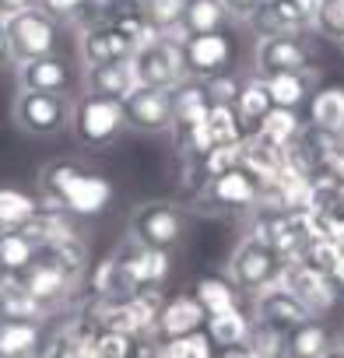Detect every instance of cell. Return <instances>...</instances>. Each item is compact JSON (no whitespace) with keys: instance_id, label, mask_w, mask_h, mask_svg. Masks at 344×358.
<instances>
[{"instance_id":"db71d44e","label":"cell","mask_w":344,"mask_h":358,"mask_svg":"<svg viewBox=\"0 0 344 358\" xmlns=\"http://www.w3.org/2000/svg\"><path fill=\"white\" fill-rule=\"evenodd\" d=\"M341 137H344V130H341Z\"/></svg>"},{"instance_id":"f907efd6","label":"cell","mask_w":344,"mask_h":358,"mask_svg":"<svg viewBox=\"0 0 344 358\" xmlns=\"http://www.w3.org/2000/svg\"><path fill=\"white\" fill-rule=\"evenodd\" d=\"M141 0H113V11H120V8H137Z\"/></svg>"},{"instance_id":"7402d4cb","label":"cell","mask_w":344,"mask_h":358,"mask_svg":"<svg viewBox=\"0 0 344 358\" xmlns=\"http://www.w3.org/2000/svg\"><path fill=\"white\" fill-rule=\"evenodd\" d=\"M271 109H274V102H271L267 81H264L260 74L239 78V92H236V99H232V113H236L243 134H253V130L260 127V120H264Z\"/></svg>"},{"instance_id":"836d02e7","label":"cell","mask_w":344,"mask_h":358,"mask_svg":"<svg viewBox=\"0 0 344 358\" xmlns=\"http://www.w3.org/2000/svg\"><path fill=\"white\" fill-rule=\"evenodd\" d=\"M88 285H92V295H95V299H123V295H130V292H134V288H130V281L123 278V271H120V260H116V257H102V260L92 267Z\"/></svg>"},{"instance_id":"11a10c76","label":"cell","mask_w":344,"mask_h":358,"mask_svg":"<svg viewBox=\"0 0 344 358\" xmlns=\"http://www.w3.org/2000/svg\"><path fill=\"white\" fill-rule=\"evenodd\" d=\"M0 278H4V274H0Z\"/></svg>"},{"instance_id":"4fadbf2b","label":"cell","mask_w":344,"mask_h":358,"mask_svg":"<svg viewBox=\"0 0 344 358\" xmlns=\"http://www.w3.org/2000/svg\"><path fill=\"white\" fill-rule=\"evenodd\" d=\"M15 74H18V88H29V92H57V95H71V92L81 85V71H78L71 60L57 57V53L22 60Z\"/></svg>"},{"instance_id":"44dd1931","label":"cell","mask_w":344,"mask_h":358,"mask_svg":"<svg viewBox=\"0 0 344 358\" xmlns=\"http://www.w3.org/2000/svg\"><path fill=\"white\" fill-rule=\"evenodd\" d=\"M208 320V313L201 309V302L194 295H172L162 302V313H158V323H155V334L162 341L169 337H183L190 330H201Z\"/></svg>"},{"instance_id":"e575fe53","label":"cell","mask_w":344,"mask_h":358,"mask_svg":"<svg viewBox=\"0 0 344 358\" xmlns=\"http://www.w3.org/2000/svg\"><path fill=\"white\" fill-rule=\"evenodd\" d=\"M141 15L148 18V25L158 32V36H169V39H183L180 32V18H183V0H141Z\"/></svg>"},{"instance_id":"ab89813d","label":"cell","mask_w":344,"mask_h":358,"mask_svg":"<svg viewBox=\"0 0 344 358\" xmlns=\"http://www.w3.org/2000/svg\"><path fill=\"white\" fill-rule=\"evenodd\" d=\"M204 92H208V102H218V106H232L236 92H239V78L236 74H215L204 81Z\"/></svg>"},{"instance_id":"bcb514c9","label":"cell","mask_w":344,"mask_h":358,"mask_svg":"<svg viewBox=\"0 0 344 358\" xmlns=\"http://www.w3.org/2000/svg\"><path fill=\"white\" fill-rule=\"evenodd\" d=\"M334 243L344 250V211H337V222H334Z\"/></svg>"},{"instance_id":"e0dca14e","label":"cell","mask_w":344,"mask_h":358,"mask_svg":"<svg viewBox=\"0 0 344 358\" xmlns=\"http://www.w3.org/2000/svg\"><path fill=\"white\" fill-rule=\"evenodd\" d=\"M253 302V320H260V323H267V327H274L278 334H288L292 327H299L309 313H306V306L278 281V285H271V288H264L260 295H253L250 299Z\"/></svg>"},{"instance_id":"ac0fdd59","label":"cell","mask_w":344,"mask_h":358,"mask_svg":"<svg viewBox=\"0 0 344 358\" xmlns=\"http://www.w3.org/2000/svg\"><path fill=\"white\" fill-rule=\"evenodd\" d=\"M78 50H81V67L134 57L130 43L113 29V22H109V18H102V22H88V25L81 29V36H78Z\"/></svg>"},{"instance_id":"d4e9b609","label":"cell","mask_w":344,"mask_h":358,"mask_svg":"<svg viewBox=\"0 0 344 358\" xmlns=\"http://www.w3.org/2000/svg\"><path fill=\"white\" fill-rule=\"evenodd\" d=\"M302 130H306V123H302V116H299L295 109H281V106H274V109L260 120V127H257L250 137H257V141L267 144V148L285 151V148H292V144L302 137Z\"/></svg>"},{"instance_id":"30bf717a","label":"cell","mask_w":344,"mask_h":358,"mask_svg":"<svg viewBox=\"0 0 344 358\" xmlns=\"http://www.w3.org/2000/svg\"><path fill=\"white\" fill-rule=\"evenodd\" d=\"M78 141L85 148H102L109 141L120 137V130L127 127L123 120V102L116 99H102V95H81V102H74V120H71Z\"/></svg>"},{"instance_id":"7bdbcfd3","label":"cell","mask_w":344,"mask_h":358,"mask_svg":"<svg viewBox=\"0 0 344 358\" xmlns=\"http://www.w3.org/2000/svg\"><path fill=\"white\" fill-rule=\"evenodd\" d=\"M36 0H0V22H8V18H15L18 11H25V8H32Z\"/></svg>"},{"instance_id":"484cf974","label":"cell","mask_w":344,"mask_h":358,"mask_svg":"<svg viewBox=\"0 0 344 358\" xmlns=\"http://www.w3.org/2000/svg\"><path fill=\"white\" fill-rule=\"evenodd\" d=\"M250 323L253 316L243 313V306H232V309H222V313H211L204 320V330L211 337V344L222 351V348H246V337H250Z\"/></svg>"},{"instance_id":"ffe728a7","label":"cell","mask_w":344,"mask_h":358,"mask_svg":"<svg viewBox=\"0 0 344 358\" xmlns=\"http://www.w3.org/2000/svg\"><path fill=\"white\" fill-rule=\"evenodd\" d=\"M334 344H337V334L323 323V316H306L299 327H292L285 334L281 355L285 358H320Z\"/></svg>"},{"instance_id":"d590c367","label":"cell","mask_w":344,"mask_h":358,"mask_svg":"<svg viewBox=\"0 0 344 358\" xmlns=\"http://www.w3.org/2000/svg\"><path fill=\"white\" fill-rule=\"evenodd\" d=\"M109 22H113V29L130 43V50L137 53L141 46H148L151 39H158V32L148 25V18L141 15V8H120V11H113L109 15Z\"/></svg>"},{"instance_id":"74e56055","label":"cell","mask_w":344,"mask_h":358,"mask_svg":"<svg viewBox=\"0 0 344 358\" xmlns=\"http://www.w3.org/2000/svg\"><path fill=\"white\" fill-rule=\"evenodd\" d=\"M165 355L169 358H215V344L208 337V330H190L183 337H169L165 341Z\"/></svg>"},{"instance_id":"f35d334b","label":"cell","mask_w":344,"mask_h":358,"mask_svg":"<svg viewBox=\"0 0 344 358\" xmlns=\"http://www.w3.org/2000/svg\"><path fill=\"white\" fill-rule=\"evenodd\" d=\"M36 8L46 11L57 25L60 22H85V0H36Z\"/></svg>"},{"instance_id":"277c9868","label":"cell","mask_w":344,"mask_h":358,"mask_svg":"<svg viewBox=\"0 0 344 358\" xmlns=\"http://www.w3.org/2000/svg\"><path fill=\"white\" fill-rule=\"evenodd\" d=\"M197 201H201L197 208L211 215H250L260 201V183L250 169L232 165L204 179V187L197 190Z\"/></svg>"},{"instance_id":"f6af8a7d","label":"cell","mask_w":344,"mask_h":358,"mask_svg":"<svg viewBox=\"0 0 344 358\" xmlns=\"http://www.w3.org/2000/svg\"><path fill=\"white\" fill-rule=\"evenodd\" d=\"M327 274H330V278H334V285L344 292V250L334 257V264H330V271H327Z\"/></svg>"},{"instance_id":"4dcf8cb0","label":"cell","mask_w":344,"mask_h":358,"mask_svg":"<svg viewBox=\"0 0 344 358\" xmlns=\"http://www.w3.org/2000/svg\"><path fill=\"white\" fill-rule=\"evenodd\" d=\"M197 302H201V309L211 316V313H222V309H232V306H239V288L229 281V278H222V274H204V278H197V285H194V292H190Z\"/></svg>"},{"instance_id":"7dc6e473","label":"cell","mask_w":344,"mask_h":358,"mask_svg":"<svg viewBox=\"0 0 344 358\" xmlns=\"http://www.w3.org/2000/svg\"><path fill=\"white\" fill-rule=\"evenodd\" d=\"M222 358H250V348H222Z\"/></svg>"},{"instance_id":"52a82bcc","label":"cell","mask_w":344,"mask_h":358,"mask_svg":"<svg viewBox=\"0 0 344 358\" xmlns=\"http://www.w3.org/2000/svg\"><path fill=\"white\" fill-rule=\"evenodd\" d=\"M134 74H137V85L144 88H176L180 81H187V67H183V53H180V39H169V36H158L151 39L148 46H141L134 57Z\"/></svg>"},{"instance_id":"8d00e7d4","label":"cell","mask_w":344,"mask_h":358,"mask_svg":"<svg viewBox=\"0 0 344 358\" xmlns=\"http://www.w3.org/2000/svg\"><path fill=\"white\" fill-rule=\"evenodd\" d=\"M309 32H316L330 43H344V0H316Z\"/></svg>"},{"instance_id":"f1b7e54d","label":"cell","mask_w":344,"mask_h":358,"mask_svg":"<svg viewBox=\"0 0 344 358\" xmlns=\"http://www.w3.org/2000/svg\"><path fill=\"white\" fill-rule=\"evenodd\" d=\"M46 306H39L11 274L0 278V320H36L43 323L46 320Z\"/></svg>"},{"instance_id":"9c48e42d","label":"cell","mask_w":344,"mask_h":358,"mask_svg":"<svg viewBox=\"0 0 344 358\" xmlns=\"http://www.w3.org/2000/svg\"><path fill=\"white\" fill-rule=\"evenodd\" d=\"M313 43L306 39V32H281V36H257L253 46V74L260 78H274V74H288V71H302L313 67Z\"/></svg>"},{"instance_id":"cb8c5ba5","label":"cell","mask_w":344,"mask_h":358,"mask_svg":"<svg viewBox=\"0 0 344 358\" xmlns=\"http://www.w3.org/2000/svg\"><path fill=\"white\" fill-rule=\"evenodd\" d=\"M267 81V92H271V102L281 106V109H302L313 92L320 88V74L316 67H302V71H288V74H274V78H264Z\"/></svg>"},{"instance_id":"9a60e30c","label":"cell","mask_w":344,"mask_h":358,"mask_svg":"<svg viewBox=\"0 0 344 358\" xmlns=\"http://www.w3.org/2000/svg\"><path fill=\"white\" fill-rule=\"evenodd\" d=\"M123 120H127V127L137 130V134H169V130H172L169 92L137 85V88L123 99Z\"/></svg>"},{"instance_id":"6da1fadb","label":"cell","mask_w":344,"mask_h":358,"mask_svg":"<svg viewBox=\"0 0 344 358\" xmlns=\"http://www.w3.org/2000/svg\"><path fill=\"white\" fill-rule=\"evenodd\" d=\"M39 194L71 218H95L109 208L113 183L78 162H53L39 172Z\"/></svg>"},{"instance_id":"2e32d148","label":"cell","mask_w":344,"mask_h":358,"mask_svg":"<svg viewBox=\"0 0 344 358\" xmlns=\"http://www.w3.org/2000/svg\"><path fill=\"white\" fill-rule=\"evenodd\" d=\"M316 0H264L250 29L257 36H281V32H309L313 29Z\"/></svg>"},{"instance_id":"8992f818","label":"cell","mask_w":344,"mask_h":358,"mask_svg":"<svg viewBox=\"0 0 344 358\" xmlns=\"http://www.w3.org/2000/svg\"><path fill=\"white\" fill-rule=\"evenodd\" d=\"M130 239L151 250L172 253L187 236V215L172 201H144L130 211Z\"/></svg>"},{"instance_id":"8fae6325","label":"cell","mask_w":344,"mask_h":358,"mask_svg":"<svg viewBox=\"0 0 344 358\" xmlns=\"http://www.w3.org/2000/svg\"><path fill=\"white\" fill-rule=\"evenodd\" d=\"M57 22L39 11L36 4L18 11L15 18H8V39H11V57L15 64L22 60H32V57H46V53H57Z\"/></svg>"},{"instance_id":"603a6c76","label":"cell","mask_w":344,"mask_h":358,"mask_svg":"<svg viewBox=\"0 0 344 358\" xmlns=\"http://www.w3.org/2000/svg\"><path fill=\"white\" fill-rule=\"evenodd\" d=\"M169 106H172V130H176V137L187 134L190 127H197L204 120L208 106H211L208 92H204V81L187 78L176 88H169Z\"/></svg>"},{"instance_id":"83f0119b","label":"cell","mask_w":344,"mask_h":358,"mask_svg":"<svg viewBox=\"0 0 344 358\" xmlns=\"http://www.w3.org/2000/svg\"><path fill=\"white\" fill-rule=\"evenodd\" d=\"M309 127L341 134L344 130V88L341 85H320L309 99Z\"/></svg>"},{"instance_id":"7a4b0ae2","label":"cell","mask_w":344,"mask_h":358,"mask_svg":"<svg viewBox=\"0 0 344 358\" xmlns=\"http://www.w3.org/2000/svg\"><path fill=\"white\" fill-rule=\"evenodd\" d=\"M11 278H15L39 306H46V309L64 306V302L71 299V292L78 288V281H81V274L71 271V267L57 257L53 246H39L36 257H32L18 274H11Z\"/></svg>"},{"instance_id":"7c38bea8","label":"cell","mask_w":344,"mask_h":358,"mask_svg":"<svg viewBox=\"0 0 344 358\" xmlns=\"http://www.w3.org/2000/svg\"><path fill=\"white\" fill-rule=\"evenodd\" d=\"M281 285H285V288L306 306L309 316H327V313L337 306V299H341V288L334 285V278H330L327 271L306 264V260L285 264V271H281Z\"/></svg>"},{"instance_id":"b9f144b4","label":"cell","mask_w":344,"mask_h":358,"mask_svg":"<svg viewBox=\"0 0 344 358\" xmlns=\"http://www.w3.org/2000/svg\"><path fill=\"white\" fill-rule=\"evenodd\" d=\"M260 4H264V0H222L225 18H236V22H243V25H250V18L257 15Z\"/></svg>"},{"instance_id":"816d5d0a","label":"cell","mask_w":344,"mask_h":358,"mask_svg":"<svg viewBox=\"0 0 344 358\" xmlns=\"http://www.w3.org/2000/svg\"><path fill=\"white\" fill-rule=\"evenodd\" d=\"M250 358H285V355H260V351H250Z\"/></svg>"},{"instance_id":"5b68a950","label":"cell","mask_w":344,"mask_h":358,"mask_svg":"<svg viewBox=\"0 0 344 358\" xmlns=\"http://www.w3.org/2000/svg\"><path fill=\"white\" fill-rule=\"evenodd\" d=\"M11 116H15L18 130H25L32 137H57L74 120V99L71 95H57V92L18 88L15 106H11Z\"/></svg>"},{"instance_id":"d6986e66","label":"cell","mask_w":344,"mask_h":358,"mask_svg":"<svg viewBox=\"0 0 344 358\" xmlns=\"http://www.w3.org/2000/svg\"><path fill=\"white\" fill-rule=\"evenodd\" d=\"M81 85L88 95H102V99H116L123 102L134 88H137V74L130 57L127 60H109V64H92L81 71Z\"/></svg>"},{"instance_id":"ee69618b","label":"cell","mask_w":344,"mask_h":358,"mask_svg":"<svg viewBox=\"0 0 344 358\" xmlns=\"http://www.w3.org/2000/svg\"><path fill=\"white\" fill-rule=\"evenodd\" d=\"M15 57H11V39H8V22H0V71L11 67Z\"/></svg>"},{"instance_id":"60d3db41","label":"cell","mask_w":344,"mask_h":358,"mask_svg":"<svg viewBox=\"0 0 344 358\" xmlns=\"http://www.w3.org/2000/svg\"><path fill=\"white\" fill-rule=\"evenodd\" d=\"M130 358H169V355H165V341H162L158 334H144V337H134Z\"/></svg>"},{"instance_id":"c3c4849f","label":"cell","mask_w":344,"mask_h":358,"mask_svg":"<svg viewBox=\"0 0 344 358\" xmlns=\"http://www.w3.org/2000/svg\"><path fill=\"white\" fill-rule=\"evenodd\" d=\"M334 208L344 211V183H337V194H334Z\"/></svg>"},{"instance_id":"f546056e","label":"cell","mask_w":344,"mask_h":358,"mask_svg":"<svg viewBox=\"0 0 344 358\" xmlns=\"http://www.w3.org/2000/svg\"><path fill=\"white\" fill-rule=\"evenodd\" d=\"M43 211V197H32L18 187H0V229H22Z\"/></svg>"},{"instance_id":"5bb4252c","label":"cell","mask_w":344,"mask_h":358,"mask_svg":"<svg viewBox=\"0 0 344 358\" xmlns=\"http://www.w3.org/2000/svg\"><path fill=\"white\" fill-rule=\"evenodd\" d=\"M113 257L120 260V271H123V278L130 281L134 292H137V288H162L165 278H169V271H172L165 250L141 246V243L130 239V236L120 243V250H116Z\"/></svg>"},{"instance_id":"f5cc1de1","label":"cell","mask_w":344,"mask_h":358,"mask_svg":"<svg viewBox=\"0 0 344 358\" xmlns=\"http://www.w3.org/2000/svg\"><path fill=\"white\" fill-rule=\"evenodd\" d=\"M337 341H341V348H344V337H337Z\"/></svg>"},{"instance_id":"1f68e13d","label":"cell","mask_w":344,"mask_h":358,"mask_svg":"<svg viewBox=\"0 0 344 358\" xmlns=\"http://www.w3.org/2000/svg\"><path fill=\"white\" fill-rule=\"evenodd\" d=\"M218 29H225L222 0H183V18H180V32L183 36L218 32Z\"/></svg>"},{"instance_id":"681fc988","label":"cell","mask_w":344,"mask_h":358,"mask_svg":"<svg viewBox=\"0 0 344 358\" xmlns=\"http://www.w3.org/2000/svg\"><path fill=\"white\" fill-rule=\"evenodd\" d=\"M320 358H344V348H341V344H334V348H330V351H323Z\"/></svg>"},{"instance_id":"3957f363","label":"cell","mask_w":344,"mask_h":358,"mask_svg":"<svg viewBox=\"0 0 344 358\" xmlns=\"http://www.w3.org/2000/svg\"><path fill=\"white\" fill-rule=\"evenodd\" d=\"M281 271H285V260L278 257L274 246H267L264 239H253V236H243L239 246L232 250L229 257V281L239 288V295L253 299L260 295L264 288L278 285L281 281Z\"/></svg>"},{"instance_id":"d6a6232c","label":"cell","mask_w":344,"mask_h":358,"mask_svg":"<svg viewBox=\"0 0 344 358\" xmlns=\"http://www.w3.org/2000/svg\"><path fill=\"white\" fill-rule=\"evenodd\" d=\"M39 243L25 229H0V274H18L32 257Z\"/></svg>"},{"instance_id":"ba28073f","label":"cell","mask_w":344,"mask_h":358,"mask_svg":"<svg viewBox=\"0 0 344 358\" xmlns=\"http://www.w3.org/2000/svg\"><path fill=\"white\" fill-rule=\"evenodd\" d=\"M180 53H183L187 78L208 81V78L225 74L232 67V60H236V39L225 29H218V32H197V36H183L180 39Z\"/></svg>"},{"instance_id":"4316f807","label":"cell","mask_w":344,"mask_h":358,"mask_svg":"<svg viewBox=\"0 0 344 358\" xmlns=\"http://www.w3.org/2000/svg\"><path fill=\"white\" fill-rule=\"evenodd\" d=\"M43 330L36 320H0V358H36Z\"/></svg>"}]
</instances>
